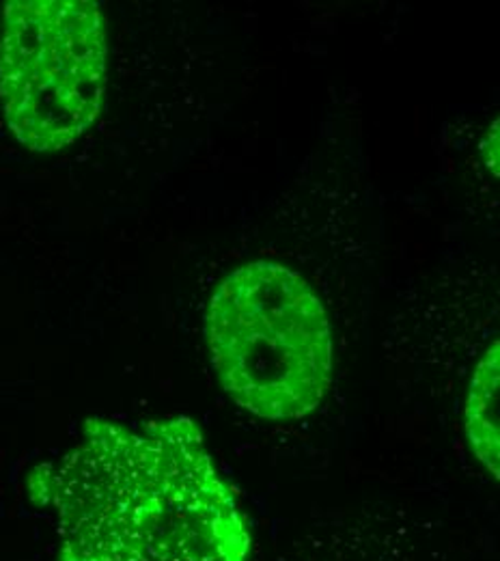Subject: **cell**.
Segmentation results:
<instances>
[{"instance_id":"obj_1","label":"cell","mask_w":500,"mask_h":561,"mask_svg":"<svg viewBox=\"0 0 500 561\" xmlns=\"http://www.w3.org/2000/svg\"><path fill=\"white\" fill-rule=\"evenodd\" d=\"M28 492L55 510L57 561H246L251 538L188 417L91 420Z\"/></svg>"},{"instance_id":"obj_4","label":"cell","mask_w":500,"mask_h":561,"mask_svg":"<svg viewBox=\"0 0 500 561\" xmlns=\"http://www.w3.org/2000/svg\"><path fill=\"white\" fill-rule=\"evenodd\" d=\"M466 436L479 462L499 478V342L475 369L466 400Z\"/></svg>"},{"instance_id":"obj_3","label":"cell","mask_w":500,"mask_h":561,"mask_svg":"<svg viewBox=\"0 0 500 561\" xmlns=\"http://www.w3.org/2000/svg\"><path fill=\"white\" fill-rule=\"evenodd\" d=\"M106 73V22L97 2H7L0 104L24 147L59 151L80 139L102 111Z\"/></svg>"},{"instance_id":"obj_2","label":"cell","mask_w":500,"mask_h":561,"mask_svg":"<svg viewBox=\"0 0 500 561\" xmlns=\"http://www.w3.org/2000/svg\"><path fill=\"white\" fill-rule=\"evenodd\" d=\"M208 346L226 396L261 420H302L333 385L328 313L306 279L277 262H251L218 285Z\"/></svg>"}]
</instances>
